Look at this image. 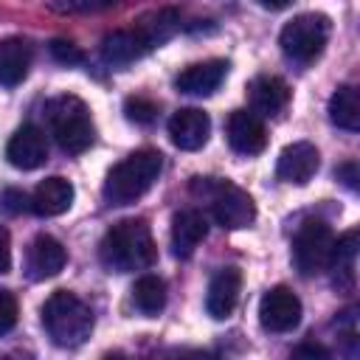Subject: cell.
I'll return each mask as SVG.
<instances>
[{
    "mask_svg": "<svg viewBox=\"0 0 360 360\" xmlns=\"http://www.w3.org/2000/svg\"><path fill=\"white\" fill-rule=\"evenodd\" d=\"M259 6H264V8H270V11H281V8H287L292 0H256Z\"/></svg>",
    "mask_w": 360,
    "mask_h": 360,
    "instance_id": "1f68e13d",
    "label": "cell"
},
{
    "mask_svg": "<svg viewBox=\"0 0 360 360\" xmlns=\"http://www.w3.org/2000/svg\"><path fill=\"white\" fill-rule=\"evenodd\" d=\"M124 115L135 124H152L158 118V104L143 98V96H129L124 101Z\"/></svg>",
    "mask_w": 360,
    "mask_h": 360,
    "instance_id": "d4e9b609",
    "label": "cell"
},
{
    "mask_svg": "<svg viewBox=\"0 0 360 360\" xmlns=\"http://www.w3.org/2000/svg\"><path fill=\"white\" fill-rule=\"evenodd\" d=\"M329 34H332V20L321 11H307V14L292 17L281 28L278 45L287 59H292L298 65H309L323 53Z\"/></svg>",
    "mask_w": 360,
    "mask_h": 360,
    "instance_id": "8992f818",
    "label": "cell"
},
{
    "mask_svg": "<svg viewBox=\"0 0 360 360\" xmlns=\"http://www.w3.org/2000/svg\"><path fill=\"white\" fill-rule=\"evenodd\" d=\"M42 323L56 346L73 349L90 338L96 321H93V309L79 295H73L68 290H56L48 295V301L42 307Z\"/></svg>",
    "mask_w": 360,
    "mask_h": 360,
    "instance_id": "3957f363",
    "label": "cell"
},
{
    "mask_svg": "<svg viewBox=\"0 0 360 360\" xmlns=\"http://www.w3.org/2000/svg\"><path fill=\"white\" fill-rule=\"evenodd\" d=\"M295 354H318V357H326L329 352L321 349V346H301V349H295Z\"/></svg>",
    "mask_w": 360,
    "mask_h": 360,
    "instance_id": "d6a6232c",
    "label": "cell"
},
{
    "mask_svg": "<svg viewBox=\"0 0 360 360\" xmlns=\"http://www.w3.org/2000/svg\"><path fill=\"white\" fill-rule=\"evenodd\" d=\"M0 205L6 214H22V211H31V194L20 191V188H6L0 194Z\"/></svg>",
    "mask_w": 360,
    "mask_h": 360,
    "instance_id": "4316f807",
    "label": "cell"
},
{
    "mask_svg": "<svg viewBox=\"0 0 360 360\" xmlns=\"http://www.w3.org/2000/svg\"><path fill=\"white\" fill-rule=\"evenodd\" d=\"M51 135L56 138L59 149L68 155H82L93 146L96 127L87 104L79 96H56L45 104Z\"/></svg>",
    "mask_w": 360,
    "mask_h": 360,
    "instance_id": "5b68a950",
    "label": "cell"
},
{
    "mask_svg": "<svg viewBox=\"0 0 360 360\" xmlns=\"http://www.w3.org/2000/svg\"><path fill=\"white\" fill-rule=\"evenodd\" d=\"M98 259L107 270H115V273H132V270L152 267L158 259V248H155L146 219L115 222L98 245Z\"/></svg>",
    "mask_w": 360,
    "mask_h": 360,
    "instance_id": "6da1fadb",
    "label": "cell"
},
{
    "mask_svg": "<svg viewBox=\"0 0 360 360\" xmlns=\"http://www.w3.org/2000/svg\"><path fill=\"white\" fill-rule=\"evenodd\" d=\"M177 25H180V14H177L174 8H160V11L146 14L138 28L146 34V39H149L152 45H160V42H166V39L177 31Z\"/></svg>",
    "mask_w": 360,
    "mask_h": 360,
    "instance_id": "cb8c5ba5",
    "label": "cell"
},
{
    "mask_svg": "<svg viewBox=\"0 0 360 360\" xmlns=\"http://www.w3.org/2000/svg\"><path fill=\"white\" fill-rule=\"evenodd\" d=\"M228 143L233 152L239 155H259L264 152L267 146V129H264V121L262 115H256L253 110H233L228 115Z\"/></svg>",
    "mask_w": 360,
    "mask_h": 360,
    "instance_id": "8fae6325",
    "label": "cell"
},
{
    "mask_svg": "<svg viewBox=\"0 0 360 360\" xmlns=\"http://www.w3.org/2000/svg\"><path fill=\"white\" fill-rule=\"evenodd\" d=\"M301 315H304L301 298L284 284L270 287L259 301V323L264 332H273V335L292 332L301 323Z\"/></svg>",
    "mask_w": 360,
    "mask_h": 360,
    "instance_id": "ba28073f",
    "label": "cell"
},
{
    "mask_svg": "<svg viewBox=\"0 0 360 360\" xmlns=\"http://www.w3.org/2000/svg\"><path fill=\"white\" fill-rule=\"evenodd\" d=\"M335 233L323 219H304L292 236V264L301 276H321L329 267Z\"/></svg>",
    "mask_w": 360,
    "mask_h": 360,
    "instance_id": "52a82bcc",
    "label": "cell"
},
{
    "mask_svg": "<svg viewBox=\"0 0 360 360\" xmlns=\"http://www.w3.org/2000/svg\"><path fill=\"white\" fill-rule=\"evenodd\" d=\"M329 121L346 132H357L360 129V98H357V87L352 84H340L332 98H329Z\"/></svg>",
    "mask_w": 360,
    "mask_h": 360,
    "instance_id": "7402d4cb",
    "label": "cell"
},
{
    "mask_svg": "<svg viewBox=\"0 0 360 360\" xmlns=\"http://www.w3.org/2000/svg\"><path fill=\"white\" fill-rule=\"evenodd\" d=\"M248 96H250V107L256 115H278L287 104H290V87L284 79L278 76H256L248 84Z\"/></svg>",
    "mask_w": 360,
    "mask_h": 360,
    "instance_id": "44dd1931",
    "label": "cell"
},
{
    "mask_svg": "<svg viewBox=\"0 0 360 360\" xmlns=\"http://www.w3.org/2000/svg\"><path fill=\"white\" fill-rule=\"evenodd\" d=\"M155 45L146 39V34L141 28L132 31H112L101 39V62L110 68H124L141 56H146Z\"/></svg>",
    "mask_w": 360,
    "mask_h": 360,
    "instance_id": "5bb4252c",
    "label": "cell"
},
{
    "mask_svg": "<svg viewBox=\"0 0 360 360\" xmlns=\"http://www.w3.org/2000/svg\"><path fill=\"white\" fill-rule=\"evenodd\" d=\"M51 56L62 65H82L84 62V53L79 45L68 42V39H51Z\"/></svg>",
    "mask_w": 360,
    "mask_h": 360,
    "instance_id": "484cf974",
    "label": "cell"
},
{
    "mask_svg": "<svg viewBox=\"0 0 360 360\" xmlns=\"http://www.w3.org/2000/svg\"><path fill=\"white\" fill-rule=\"evenodd\" d=\"M17 323V298L8 290H0V335L11 332Z\"/></svg>",
    "mask_w": 360,
    "mask_h": 360,
    "instance_id": "83f0119b",
    "label": "cell"
},
{
    "mask_svg": "<svg viewBox=\"0 0 360 360\" xmlns=\"http://www.w3.org/2000/svg\"><path fill=\"white\" fill-rule=\"evenodd\" d=\"M65 262H68V253H65L62 242L53 239L51 233L34 236L31 245H28V250H25V273L34 281H45V278L59 276V270L65 267Z\"/></svg>",
    "mask_w": 360,
    "mask_h": 360,
    "instance_id": "4fadbf2b",
    "label": "cell"
},
{
    "mask_svg": "<svg viewBox=\"0 0 360 360\" xmlns=\"http://www.w3.org/2000/svg\"><path fill=\"white\" fill-rule=\"evenodd\" d=\"M191 191L208 202V211H211L214 222L228 228V231H242V228L253 225V219H256L253 197L245 188H239L236 183H231V180L194 177L191 180Z\"/></svg>",
    "mask_w": 360,
    "mask_h": 360,
    "instance_id": "277c9868",
    "label": "cell"
},
{
    "mask_svg": "<svg viewBox=\"0 0 360 360\" xmlns=\"http://www.w3.org/2000/svg\"><path fill=\"white\" fill-rule=\"evenodd\" d=\"M208 233V219L197 208H183L172 217V253L177 259H188L197 245Z\"/></svg>",
    "mask_w": 360,
    "mask_h": 360,
    "instance_id": "e0dca14e",
    "label": "cell"
},
{
    "mask_svg": "<svg viewBox=\"0 0 360 360\" xmlns=\"http://www.w3.org/2000/svg\"><path fill=\"white\" fill-rule=\"evenodd\" d=\"M34 62V48L22 37H8L0 39V84L3 87H17Z\"/></svg>",
    "mask_w": 360,
    "mask_h": 360,
    "instance_id": "d6986e66",
    "label": "cell"
},
{
    "mask_svg": "<svg viewBox=\"0 0 360 360\" xmlns=\"http://www.w3.org/2000/svg\"><path fill=\"white\" fill-rule=\"evenodd\" d=\"M318 169H321V152L309 141H295V143L284 146L278 155V163H276L278 177L292 186H307Z\"/></svg>",
    "mask_w": 360,
    "mask_h": 360,
    "instance_id": "30bf717a",
    "label": "cell"
},
{
    "mask_svg": "<svg viewBox=\"0 0 360 360\" xmlns=\"http://www.w3.org/2000/svg\"><path fill=\"white\" fill-rule=\"evenodd\" d=\"M8 270H11V236L0 225V273H8Z\"/></svg>",
    "mask_w": 360,
    "mask_h": 360,
    "instance_id": "f546056e",
    "label": "cell"
},
{
    "mask_svg": "<svg viewBox=\"0 0 360 360\" xmlns=\"http://www.w3.org/2000/svg\"><path fill=\"white\" fill-rule=\"evenodd\" d=\"M112 3L115 0H70L68 6L70 8H79V11H87V8L96 11V8H104V6H112Z\"/></svg>",
    "mask_w": 360,
    "mask_h": 360,
    "instance_id": "4dcf8cb0",
    "label": "cell"
},
{
    "mask_svg": "<svg viewBox=\"0 0 360 360\" xmlns=\"http://www.w3.org/2000/svg\"><path fill=\"white\" fill-rule=\"evenodd\" d=\"M239 292H242V273L236 267H222L214 273L208 292H205V309L211 318L225 321L231 318V312L239 304Z\"/></svg>",
    "mask_w": 360,
    "mask_h": 360,
    "instance_id": "9a60e30c",
    "label": "cell"
},
{
    "mask_svg": "<svg viewBox=\"0 0 360 360\" xmlns=\"http://www.w3.org/2000/svg\"><path fill=\"white\" fill-rule=\"evenodd\" d=\"M6 158H8V163H11L14 169H22V172L39 169V166L48 160V141H45V132H42L37 124H22V127L8 138Z\"/></svg>",
    "mask_w": 360,
    "mask_h": 360,
    "instance_id": "7c38bea8",
    "label": "cell"
},
{
    "mask_svg": "<svg viewBox=\"0 0 360 360\" xmlns=\"http://www.w3.org/2000/svg\"><path fill=\"white\" fill-rule=\"evenodd\" d=\"M169 301V290H166V281L155 273H143L135 284H132V304L143 312V315H158L163 312Z\"/></svg>",
    "mask_w": 360,
    "mask_h": 360,
    "instance_id": "603a6c76",
    "label": "cell"
},
{
    "mask_svg": "<svg viewBox=\"0 0 360 360\" xmlns=\"http://www.w3.org/2000/svg\"><path fill=\"white\" fill-rule=\"evenodd\" d=\"M163 172V155L158 149H138L107 172L104 200L110 205H129L141 200Z\"/></svg>",
    "mask_w": 360,
    "mask_h": 360,
    "instance_id": "7a4b0ae2",
    "label": "cell"
},
{
    "mask_svg": "<svg viewBox=\"0 0 360 360\" xmlns=\"http://www.w3.org/2000/svg\"><path fill=\"white\" fill-rule=\"evenodd\" d=\"M166 129H169V138H172V143H174L177 149H183V152H197V149H202V146L208 143L211 118H208V112H202V110H197V107H183V110H177V112L169 118Z\"/></svg>",
    "mask_w": 360,
    "mask_h": 360,
    "instance_id": "9c48e42d",
    "label": "cell"
},
{
    "mask_svg": "<svg viewBox=\"0 0 360 360\" xmlns=\"http://www.w3.org/2000/svg\"><path fill=\"white\" fill-rule=\"evenodd\" d=\"M73 197H76L73 183L53 174V177H45L31 191V211L37 217H59L73 205Z\"/></svg>",
    "mask_w": 360,
    "mask_h": 360,
    "instance_id": "ac0fdd59",
    "label": "cell"
},
{
    "mask_svg": "<svg viewBox=\"0 0 360 360\" xmlns=\"http://www.w3.org/2000/svg\"><path fill=\"white\" fill-rule=\"evenodd\" d=\"M326 270H332V284L340 292L354 290V281H357V231L354 228L346 231L340 239H335L332 259H329Z\"/></svg>",
    "mask_w": 360,
    "mask_h": 360,
    "instance_id": "ffe728a7",
    "label": "cell"
},
{
    "mask_svg": "<svg viewBox=\"0 0 360 360\" xmlns=\"http://www.w3.org/2000/svg\"><path fill=\"white\" fill-rule=\"evenodd\" d=\"M338 180L349 188V191H357V163L354 160H349V163H343V166H338Z\"/></svg>",
    "mask_w": 360,
    "mask_h": 360,
    "instance_id": "f1b7e54d",
    "label": "cell"
},
{
    "mask_svg": "<svg viewBox=\"0 0 360 360\" xmlns=\"http://www.w3.org/2000/svg\"><path fill=\"white\" fill-rule=\"evenodd\" d=\"M225 76H228L225 59H205V62H197L180 70L174 79V87L186 96H211L222 84Z\"/></svg>",
    "mask_w": 360,
    "mask_h": 360,
    "instance_id": "2e32d148",
    "label": "cell"
}]
</instances>
